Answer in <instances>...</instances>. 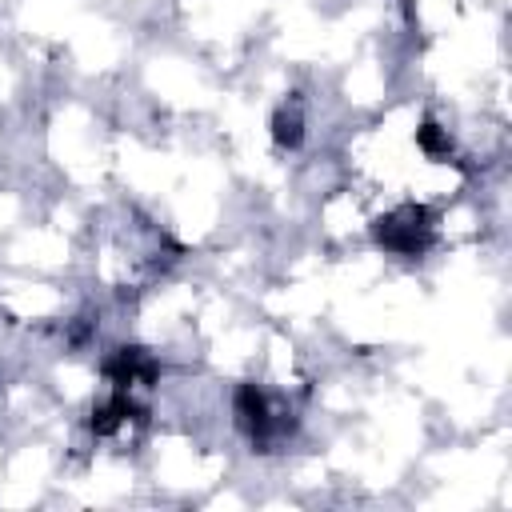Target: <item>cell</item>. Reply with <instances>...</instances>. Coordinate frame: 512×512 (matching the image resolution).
Masks as SVG:
<instances>
[{
	"instance_id": "obj_2",
	"label": "cell",
	"mask_w": 512,
	"mask_h": 512,
	"mask_svg": "<svg viewBox=\"0 0 512 512\" xmlns=\"http://www.w3.org/2000/svg\"><path fill=\"white\" fill-rule=\"evenodd\" d=\"M372 240L392 256H424L436 240V212L424 204H400L372 224Z\"/></svg>"
},
{
	"instance_id": "obj_3",
	"label": "cell",
	"mask_w": 512,
	"mask_h": 512,
	"mask_svg": "<svg viewBox=\"0 0 512 512\" xmlns=\"http://www.w3.org/2000/svg\"><path fill=\"white\" fill-rule=\"evenodd\" d=\"M104 376L112 380V388L132 392V388H140V384H152V380L160 376V364L152 360L148 348L124 344V348H116V352L104 360Z\"/></svg>"
},
{
	"instance_id": "obj_5",
	"label": "cell",
	"mask_w": 512,
	"mask_h": 512,
	"mask_svg": "<svg viewBox=\"0 0 512 512\" xmlns=\"http://www.w3.org/2000/svg\"><path fill=\"white\" fill-rule=\"evenodd\" d=\"M272 140L280 148H300V140H304V112H300L296 100L292 104H280L272 112Z\"/></svg>"
},
{
	"instance_id": "obj_6",
	"label": "cell",
	"mask_w": 512,
	"mask_h": 512,
	"mask_svg": "<svg viewBox=\"0 0 512 512\" xmlns=\"http://www.w3.org/2000/svg\"><path fill=\"white\" fill-rule=\"evenodd\" d=\"M416 144H420L424 156H432V160H440V164L456 160V156H452V136H448V128H440L432 116L420 120V128H416Z\"/></svg>"
},
{
	"instance_id": "obj_1",
	"label": "cell",
	"mask_w": 512,
	"mask_h": 512,
	"mask_svg": "<svg viewBox=\"0 0 512 512\" xmlns=\"http://www.w3.org/2000/svg\"><path fill=\"white\" fill-rule=\"evenodd\" d=\"M232 412H236V428L260 448V452H272L280 440H288L292 436V428H296V420H292V412H284L260 384H240L236 388V396H232Z\"/></svg>"
},
{
	"instance_id": "obj_4",
	"label": "cell",
	"mask_w": 512,
	"mask_h": 512,
	"mask_svg": "<svg viewBox=\"0 0 512 512\" xmlns=\"http://www.w3.org/2000/svg\"><path fill=\"white\" fill-rule=\"evenodd\" d=\"M132 416H140V408H136V400H132V392H124V388H112V396L108 400H100L96 408H92V420H88V428L96 432V436H116Z\"/></svg>"
}]
</instances>
